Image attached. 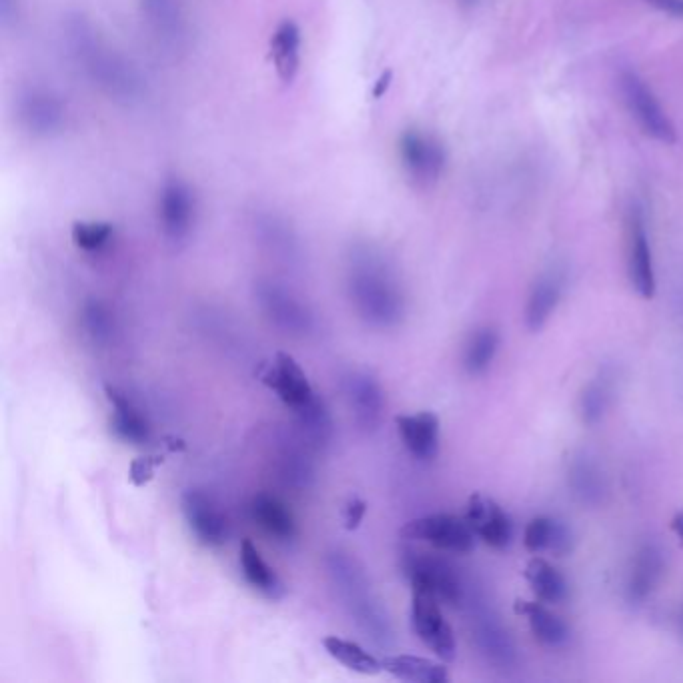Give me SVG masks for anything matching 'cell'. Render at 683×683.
<instances>
[{"label": "cell", "instance_id": "obj_36", "mask_svg": "<svg viewBox=\"0 0 683 683\" xmlns=\"http://www.w3.org/2000/svg\"><path fill=\"white\" fill-rule=\"evenodd\" d=\"M255 229L259 237L265 241V245L271 247L275 253H281L285 257L297 253V237L281 217L271 213H259L255 217Z\"/></svg>", "mask_w": 683, "mask_h": 683}, {"label": "cell", "instance_id": "obj_37", "mask_svg": "<svg viewBox=\"0 0 683 683\" xmlns=\"http://www.w3.org/2000/svg\"><path fill=\"white\" fill-rule=\"evenodd\" d=\"M115 235V227L107 221H77L73 225V243L87 253H97L109 245Z\"/></svg>", "mask_w": 683, "mask_h": 683}, {"label": "cell", "instance_id": "obj_11", "mask_svg": "<svg viewBox=\"0 0 683 683\" xmlns=\"http://www.w3.org/2000/svg\"><path fill=\"white\" fill-rule=\"evenodd\" d=\"M197 217V201L191 187L181 179H167L159 193V223L173 243L185 241Z\"/></svg>", "mask_w": 683, "mask_h": 683}, {"label": "cell", "instance_id": "obj_42", "mask_svg": "<svg viewBox=\"0 0 683 683\" xmlns=\"http://www.w3.org/2000/svg\"><path fill=\"white\" fill-rule=\"evenodd\" d=\"M671 531L675 533L679 545L683 547V511H677V513L673 515V519H671Z\"/></svg>", "mask_w": 683, "mask_h": 683}, {"label": "cell", "instance_id": "obj_32", "mask_svg": "<svg viewBox=\"0 0 683 683\" xmlns=\"http://www.w3.org/2000/svg\"><path fill=\"white\" fill-rule=\"evenodd\" d=\"M613 401V377L601 371L579 395V417L583 425H597Z\"/></svg>", "mask_w": 683, "mask_h": 683}, {"label": "cell", "instance_id": "obj_35", "mask_svg": "<svg viewBox=\"0 0 683 683\" xmlns=\"http://www.w3.org/2000/svg\"><path fill=\"white\" fill-rule=\"evenodd\" d=\"M277 471L279 477L297 489L309 487L315 471H313V463L309 459V455L293 441H285L277 453Z\"/></svg>", "mask_w": 683, "mask_h": 683}, {"label": "cell", "instance_id": "obj_30", "mask_svg": "<svg viewBox=\"0 0 683 683\" xmlns=\"http://www.w3.org/2000/svg\"><path fill=\"white\" fill-rule=\"evenodd\" d=\"M525 579L535 595V599L547 603V605H557L563 603L569 595V583L563 577V573L551 565L547 559L535 555L527 567H525Z\"/></svg>", "mask_w": 683, "mask_h": 683}, {"label": "cell", "instance_id": "obj_8", "mask_svg": "<svg viewBox=\"0 0 683 683\" xmlns=\"http://www.w3.org/2000/svg\"><path fill=\"white\" fill-rule=\"evenodd\" d=\"M17 113L21 125L35 137H55L65 131L69 109L59 93L47 87H29L19 95Z\"/></svg>", "mask_w": 683, "mask_h": 683}, {"label": "cell", "instance_id": "obj_1", "mask_svg": "<svg viewBox=\"0 0 683 683\" xmlns=\"http://www.w3.org/2000/svg\"><path fill=\"white\" fill-rule=\"evenodd\" d=\"M65 41L75 65L105 97L121 105L143 101L147 83L141 71L87 17L73 15L65 21Z\"/></svg>", "mask_w": 683, "mask_h": 683}, {"label": "cell", "instance_id": "obj_27", "mask_svg": "<svg viewBox=\"0 0 683 683\" xmlns=\"http://www.w3.org/2000/svg\"><path fill=\"white\" fill-rule=\"evenodd\" d=\"M243 575L247 583L259 591L263 597L271 601H279L285 597L287 587L283 579L277 575V571L263 559L259 549L253 545L251 539H245L241 543V557H239Z\"/></svg>", "mask_w": 683, "mask_h": 683}, {"label": "cell", "instance_id": "obj_26", "mask_svg": "<svg viewBox=\"0 0 683 683\" xmlns=\"http://www.w3.org/2000/svg\"><path fill=\"white\" fill-rule=\"evenodd\" d=\"M515 611L523 613L527 617L531 635L543 647L559 649V647L567 645V641L571 637V631H569L567 623L557 613H553L547 607V603H543L539 599H535V601H517Z\"/></svg>", "mask_w": 683, "mask_h": 683}, {"label": "cell", "instance_id": "obj_5", "mask_svg": "<svg viewBox=\"0 0 683 683\" xmlns=\"http://www.w3.org/2000/svg\"><path fill=\"white\" fill-rule=\"evenodd\" d=\"M619 91L629 115L637 121L645 135L665 145H673L677 141L673 123L659 105L651 87H647V83L635 71L623 69L619 73Z\"/></svg>", "mask_w": 683, "mask_h": 683}, {"label": "cell", "instance_id": "obj_3", "mask_svg": "<svg viewBox=\"0 0 683 683\" xmlns=\"http://www.w3.org/2000/svg\"><path fill=\"white\" fill-rule=\"evenodd\" d=\"M329 571L333 581L349 609L351 617L363 629L365 637L379 647H389L393 643V625L381 599L371 591V585L355 559L347 553H333L329 557Z\"/></svg>", "mask_w": 683, "mask_h": 683}, {"label": "cell", "instance_id": "obj_4", "mask_svg": "<svg viewBox=\"0 0 683 683\" xmlns=\"http://www.w3.org/2000/svg\"><path fill=\"white\" fill-rule=\"evenodd\" d=\"M401 567L411 583V589L429 591L449 607H459L465 603V583L459 569L451 561L423 551H405L401 557Z\"/></svg>", "mask_w": 683, "mask_h": 683}, {"label": "cell", "instance_id": "obj_13", "mask_svg": "<svg viewBox=\"0 0 683 683\" xmlns=\"http://www.w3.org/2000/svg\"><path fill=\"white\" fill-rule=\"evenodd\" d=\"M257 301L265 315L283 331L307 335L313 329V315L285 287L275 281H259L255 287Z\"/></svg>", "mask_w": 683, "mask_h": 683}, {"label": "cell", "instance_id": "obj_17", "mask_svg": "<svg viewBox=\"0 0 683 683\" xmlns=\"http://www.w3.org/2000/svg\"><path fill=\"white\" fill-rule=\"evenodd\" d=\"M183 513L195 537L207 547H219L227 541L229 525L217 503L199 489L183 495Z\"/></svg>", "mask_w": 683, "mask_h": 683}, {"label": "cell", "instance_id": "obj_14", "mask_svg": "<svg viewBox=\"0 0 683 683\" xmlns=\"http://www.w3.org/2000/svg\"><path fill=\"white\" fill-rule=\"evenodd\" d=\"M341 387L355 423L363 431H375L385 409V395L377 379L367 371L353 369L343 377Z\"/></svg>", "mask_w": 683, "mask_h": 683}, {"label": "cell", "instance_id": "obj_22", "mask_svg": "<svg viewBox=\"0 0 683 683\" xmlns=\"http://www.w3.org/2000/svg\"><path fill=\"white\" fill-rule=\"evenodd\" d=\"M105 395L113 405L111 429L115 435L133 445H145L151 439V425L141 409L129 399L127 393L117 389L115 385H105Z\"/></svg>", "mask_w": 683, "mask_h": 683}, {"label": "cell", "instance_id": "obj_23", "mask_svg": "<svg viewBox=\"0 0 683 683\" xmlns=\"http://www.w3.org/2000/svg\"><path fill=\"white\" fill-rule=\"evenodd\" d=\"M567 485L573 497L587 507H597L605 501V495H607L605 473L599 467V463L587 453H579L569 461Z\"/></svg>", "mask_w": 683, "mask_h": 683}, {"label": "cell", "instance_id": "obj_7", "mask_svg": "<svg viewBox=\"0 0 683 683\" xmlns=\"http://www.w3.org/2000/svg\"><path fill=\"white\" fill-rule=\"evenodd\" d=\"M439 603L441 601L433 593L413 589L411 627L425 647H429L441 661H453L457 655V641Z\"/></svg>", "mask_w": 683, "mask_h": 683}, {"label": "cell", "instance_id": "obj_39", "mask_svg": "<svg viewBox=\"0 0 683 683\" xmlns=\"http://www.w3.org/2000/svg\"><path fill=\"white\" fill-rule=\"evenodd\" d=\"M163 455H145V457H137L133 463H131V469H129V479L133 485L137 487H143L147 485L153 477H155V469L163 463Z\"/></svg>", "mask_w": 683, "mask_h": 683}, {"label": "cell", "instance_id": "obj_25", "mask_svg": "<svg viewBox=\"0 0 683 683\" xmlns=\"http://www.w3.org/2000/svg\"><path fill=\"white\" fill-rule=\"evenodd\" d=\"M303 33L295 21H283L271 37V61L281 83L291 85L301 69Z\"/></svg>", "mask_w": 683, "mask_h": 683}, {"label": "cell", "instance_id": "obj_24", "mask_svg": "<svg viewBox=\"0 0 683 683\" xmlns=\"http://www.w3.org/2000/svg\"><path fill=\"white\" fill-rule=\"evenodd\" d=\"M563 295V277L557 271H547L533 283L525 305V327L531 333L541 331L555 313Z\"/></svg>", "mask_w": 683, "mask_h": 683}, {"label": "cell", "instance_id": "obj_2", "mask_svg": "<svg viewBox=\"0 0 683 683\" xmlns=\"http://www.w3.org/2000/svg\"><path fill=\"white\" fill-rule=\"evenodd\" d=\"M347 287L351 301L369 325L395 327L405 315V297L387 259L371 245H357L349 255Z\"/></svg>", "mask_w": 683, "mask_h": 683}, {"label": "cell", "instance_id": "obj_44", "mask_svg": "<svg viewBox=\"0 0 683 683\" xmlns=\"http://www.w3.org/2000/svg\"><path fill=\"white\" fill-rule=\"evenodd\" d=\"M677 633H679V637L683 639V603H681L679 613H677Z\"/></svg>", "mask_w": 683, "mask_h": 683}, {"label": "cell", "instance_id": "obj_10", "mask_svg": "<svg viewBox=\"0 0 683 683\" xmlns=\"http://www.w3.org/2000/svg\"><path fill=\"white\" fill-rule=\"evenodd\" d=\"M399 159L405 173L419 185L435 183L445 169L443 145L417 129H409L399 137Z\"/></svg>", "mask_w": 683, "mask_h": 683}, {"label": "cell", "instance_id": "obj_33", "mask_svg": "<svg viewBox=\"0 0 683 683\" xmlns=\"http://www.w3.org/2000/svg\"><path fill=\"white\" fill-rule=\"evenodd\" d=\"M323 647L333 659H337L339 663H343L351 671H357L363 675H375L383 669L381 661L355 641H349V639H343L337 635H329L323 639Z\"/></svg>", "mask_w": 683, "mask_h": 683}, {"label": "cell", "instance_id": "obj_38", "mask_svg": "<svg viewBox=\"0 0 683 683\" xmlns=\"http://www.w3.org/2000/svg\"><path fill=\"white\" fill-rule=\"evenodd\" d=\"M83 323H85V329L87 333L99 341V343H105L111 339L113 335V329H115V323H113V315L109 311V307L97 299L89 301L83 309Z\"/></svg>", "mask_w": 683, "mask_h": 683}, {"label": "cell", "instance_id": "obj_12", "mask_svg": "<svg viewBox=\"0 0 683 683\" xmlns=\"http://www.w3.org/2000/svg\"><path fill=\"white\" fill-rule=\"evenodd\" d=\"M259 379L269 387L291 411L309 403L317 393L313 391L305 371L293 355L279 351L271 363L263 367Z\"/></svg>", "mask_w": 683, "mask_h": 683}, {"label": "cell", "instance_id": "obj_29", "mask_svg": "<svg viewBox=\"0 0 683 683\" xmlns=\"http://www.w3.org/2000/svg\"><path fill=\"white\" fill-rule=\"evenodd\" d=\"M381 665L387 673L401 681L411 683H447L449 671L443 663H437L433 659H425L419 655L409 653H397V655H385L381 659Z\"/></svg>", "mask_w": 683, "mask_h": 683}, {"label": "cell", "instance_id": "obj_6", "mask_svg": "<svg viewBox=\"0 0 683 683\" xmlns=\"http://www.w3.org/2000/svg\"><path fill=\"white\" fill-rule=\"evenodd\" d=\"M401 537L409 541H423L439 551L469 553L475 547V533L465 517L451 513H431L417 517L401 529Z\"/></svg>", "mask_w": 683, "mask_h": 683}, {"label": "cell", "instance_id": "obj_40", "mask_svg": "<svg viewBox=\"0 0 683 683\" xmlns=\"http://www.w3.org/2000/svg\"><path fill=\"white\" fill-rule=\"evenodd\" d=\"M365 513H367V503H365L363 499H359V497L349 499V503H347V507H345V527H347L349 531L357 529L359 523L363 521Z\"/></svg>", "mask_w": 683, "mask_h": 683}, {"label": "cell", "instance_id": "obj_31", "mask_svg": "<svg viewBox=\"0 0 683 683\" xmlns=\"http://www.w3.org/2000/svg\"><path fill=\"white\" fill-rule=\"evenodd\" d=\"M293 413H295L301 437L309 447L321 449V447H327L331 443L333 419H331V413H329L323 399H319L315 395L309 403L295 409Z\"/></svg>", "mask_w": 683, "mask_h": 683}, {"label": "cell", "instance_id": "obj_18", "mask_svg": "<svg viewBox=\"0 0 683 683\" xmlns=\"http://www.w3.org/2000/svg\"><path fill=\"white\" fill-rule=\"evenodd\" d=\"M665 573L663 551L657 543L645 541L639 545L631 559V567L625 581V599L631 605H641L647 601L657 589L661 577Z\"/></svg>", "mask_w": 683, "mask_h": 683}, {"label": "cell", "instance_id": "obj_19", "mask_svg": "<svg viewBox=\"0 0 683 683\" xmlns=\"http://www.w3.org/2000/svg\"><path fill=\"white\" fill-rule=\"evenodd\" d=\"M395 425L405 449L419 461H433L439 455L441 423L431 411L397 415Z\"/></svg>", "mask_w": 683, "mask_h": 683}, {"label": "cell", "instance_id": "obj_41", "mask_svg": "<svg viewBox=\"0 0 683 683\" xmlns=\"http://www.w3.org/2000/svg\"><path fill=\"white\" fill-rule=\"evenodd\" d=\"M647 3L673 17H683V0H647Z\"/></svg>", "mask_w": 683, "mask_h": 683}, {"label": "cell", "instance_id": "obj_16", "mask_svg": "<svg viewBox=\"0 0 683 683\" xmlns=\"http://www.w3.org/2000/svg\"><path fill=\"white\" fill-rule=\"evenodd\" d=\"M463 517L473 533L493 549H505L513 539V521L509 513L491 497L481 493L471 495Z\"/></svg>", "mask_w": 683, "mask_h": 683}, {"label": "cell", "instance_id": "obj_43", "mask_svg": "<svg viewBox=\"0 0 683 683\" xmlns=\"http://www.w3.org/2000/svg\"><path fill=\"white\" fill-rule=\"evenodd\" d=\"M391 81H393V75H391V71L389 73H385L379 81H377V89L373 91V95L379 99V97H383V93L389 89V85H391Z\"/></svg>", "mask_w": 683, "mask_h": 683}, {"label": "cell", "instance_id": "obj_34", "mask_svg": "<svg viewBox=\"0 0 683 683\" xmlns=\"http://www.w3.org/2000/svg\"><path fill=\"white\" fill-rule=\"evenodd\" d=\"M499 351V333L493 327L477 329L463 351V367L469 375H483Z\"/></svg>", "mask_w": 683, "mask_h": 683}, {"label": "cell", "instance_id": "obj_28", "mask_svg": "<svg viewBox=\"0 0 683 683\" xmlns=\"http://www.w3.org/2000/svg\"><path fill=\"white\" fill-rule=\"evenodd\" d=\"M253 519L275 539L291 541L297 537V523L289 507L271 493H259L251 501Z\"/></svg>", "mask_w": 683, "mask_h": 683}, {"label": "cell", "instance_id": "obj_21", "mask_svg": "<svg viewBox=\"0 0 683 683\" xmlns=\"http://www.w3.org/2000/svg\"><path fill=\"white\" fill-rule=\"evenodd\" d=\"M523 545L535 555L547 551L563 557L573 549V533L565 521L549 515H537L523 529Z\"/></svg>", "mask_w": 683, "mask_h": 683}, {"label": "cell", "instance_id": "obj_15", "mask_svg": "<svg viewBox=\"0 0 683 683\" xmlns=\"http://www.w3.org/2000/svg\"><path fill=\"white\" fill-rule=\"evenodd\" d=\"M473 641L483 659L495 669L507 671L517 665V647L495 613L487 609H479L475 613Z\"/></svg>", "mask_w": 683, "mask_h": 683}, {"label": "cell", "instance_id": "obj_20", "mask_svg": "<svg viewBox=\"0 0 683 683\" xmlns=\"http://www.w3.org/2000/svg\"><path fill=\"white\" fill-rule=\"evenodd\" d=\"M145 23L167 47H181L187 39V21L179 0H141Z\"/></svg>", "mask_w": 683, "mask_h": 683}, {"label": "cell", "instance_id": "obj_9", "mask_svg": "<svg viewBox=\"0 0 683 683\" xmlns=\"http://www.w3.org/2000/svg\"><path fill=\"white\" fill-rule=\"evenodd\" d=\"M627 277L641 299L655 297V269L643 211L633 205L627 213Z\"/></svg>", "mask_w": 683, "mask_h": 683}]
</instances>
